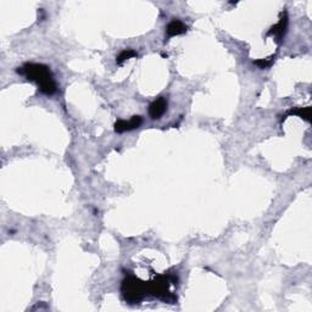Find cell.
<instances>
[{
  "label": "cell",
  "instance_id": "8",
  "mask_svg": "<svg viewBox=\"0 0 312 312\" xmlns=\"http://www.w3.org/2000/svg\"><path fill=\"white\" fill-rule=\"evenodd\" d=\"M137 55H138V54H137V51L133 50V49H125V50H122L121 53L119 54V56L116 58V62L119 63V65H121V63H124L126 60L134 58V56Z\"/></svg>",
  "mask_w": 312,
  "mask_h": 312
},
{
  "label": "cell",
  "instance_id": "1",
  "mask_svg": "<svg viewBox=\"0 0 312 312\" xmlns=\"http://www.w3.org/2000/svg\"><path fill=\"white\" fill-rule=\"evenodd\" d=\"M16 71L20 75H23L28 81L36 82L43 94L53 95L58 92V85L48 66L43 63H24Z\"/></svg>",
  "mask_w": 312,
  "mask_h": 312
},
{
  "label": "cell",
  "instance_id": "9",
  "mask_svg": "<svg viewBox=\"0 0 312 312\" xmlns=\"http://www.w3.org/2000/svg\"><path fill=\"white\" fill-rule=\"evenodd\" d=\"M274 58H276L274 55L273 56H270V58H267V59H261V60H256L254 63L259 68H262V70H264V68L270 67V66H271L272 63L274 62Z\"/></svg>",
  "mask_w": 312,
  "mask_h": 312
},
{
  "label": "cell",
  "instance_id": "2",
  "mask_svg": "<svg viewBox=\"0 0 312 312\" xmlns=\"http://www.w3.org/2000/svg\"><path fill=\"white\" fill-rule=\"evenodd\" d=\"M122 294L128 303H139L146 294V284L136 277L129 276L122 283Z\"/></svg>",
  "mask_w": 312,
  "mask_h": 312
},
{
  "label": "cell",
  "instance_id": "6",
  "mask_svg": "<svg viewBox=\"0 0 312 312\" xmlns=\"http://www.w3.org/2000/svg\"><path fill=\"white\" fill-rule=\"evenodd\" d=\"M188 31V27H187L186 23L181 21V20H172L166 27V34L168 38L171 37H176L179 36V34H183Z\"/></svg>",
  "mask_w": 312,
  "mask_h": 312
},
{
  "label": "cell",
  "instance_id": "3",
  "mask_svg": "<svg viewBox=\"0 0 312 312\" xmlns=\"http://www.w3.org/2000/svg\"><path fill=\"white\" fill-rule=\"evenodd\" d=\"M142 124H143V119H142V116H133L131 120H129V121L119 120V121L115 124V131H116L117 133H124V132L139 128Z\"/></svg>",
  "mask_w": 312,
  "mask_h": 312
},
{
  "label": "cell",
  "instance_id": "7",
  "mask_svg": "<svg viewBox=\"0 0 312 312\" xmlns=\"http://www.w3.org/2000/svg\"><path fill=\"white\" fill-rule=\"evenodd\" d=\"M299 116L301 117L303 120H305V121L310 122L311 121V107L308 106V107H294V109L289 110L288 112H287L286 115L283 116V120H286L288 116Z\"/></svg>",
  "mask_w": 312,
  "mask_h": 312
},
{
  "label": "cell",
  "instance_id": "5",
  "mask_svg": "<svg viewBox=\"0 0 312 312\" xmlns=\"http://www.w3.org/2000/svg\"><path fill=\"white\" fill-rule=\"evenodd\" d=\"M287 26H288V17H287V12H284V16L279 20L278 23L274 24V26L270 29L267 36H274L277 38V43H281L284 34H286L287 32Z\"/></svg>",
  "mask_w": 312,
  "mask_h": 312
},
{
  "label": "cell",
  "instance_id": "4",
  "mask_svg": "<svg viewBox=\"0 0 312 312\" xmlns=\"http://www.w3.org/2000/svg\"><path fill=\"white\" fill-rule=\"evenodd\" d=\"M167 110V100L165 97L157 98L156 100H154L153 103L149 106V115L153 120H157L162 116V115L166 112Z\"/></svg>",
  "mask_w": 312,
  "mask_h": 312
}]
</instances>
